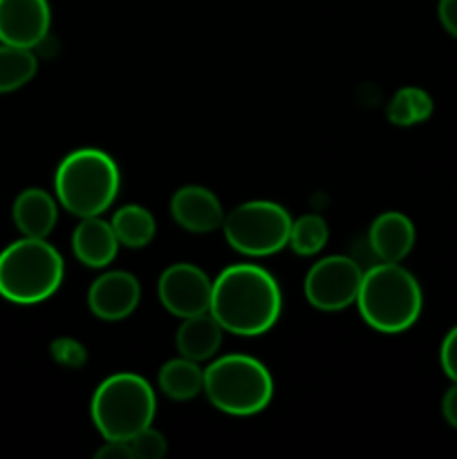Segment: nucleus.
<instances>
[{"label": "nucleus", "mask_w": 457, "mask_h": 459, "mask_svg": "<svg viewBox=\"0 0 457 459\" xmlns=\"http://www.w3.org/2000/svg\"><path fill=\"white\" fill-rule=\"evenodd\" d=\"M142 287L130 272H108L92 282L88 305L101 321H124L137 309Z\"/></svg>", "instance_id": "9b49d317"}, {"label": "nucleus", "mask_w": 457, "mask_h": 459, "mask_svg": "<svg viewBox=\"0 0 457 459\" xmlns=\"http://www.w3.org/2000/svg\"><path fill=\"white\" fill-rule=\"evenodd\" d=\"M90 412L103 439H130L155 420V390L134 372H116L94 390Z\"/></svg>", "instance_id": "39448f33"}, {"label": "nucleus", "mask_w": 457, "mask_h": 459, "mask_svg": "<svg viewBox=\"0 0 457 459\" xmlns=\"http://www.w3.org/2000/svg\"><path fill=\"white\" fill-rule=\"evenodd\" d=\"M36 70H39V61L31 49L0 43V94L13 92L30 83Z\"/></svg>", "instance_id": "6ab92c4d"}, {"label": "nucleus", "mask_w": 457, "mask_h": 459, "mask_svg": "<svg viewBox=\"0 0 457 459\" xmlns=\"http://www.w3.org/2000/svg\"><path fill=\"white\" fill-rule=\"evenodd\" d=\"M433 99L421 88H401L388 106V121L394 126H415L430 119Z\"/></svg>", "instance_id": "aec40b11"}, {"label": "nucleus", "mask_w": 457, "mask_h": 459, "mask_svg": "<svg viewBox=\"0 0 457 459\" xmlns=\"http://www.w3.org/2000/svg\"><path fill=\"white\" fill-rule=\"evenodd\" d=\"M222 334L224 327L220 325L218 318L206 312L200 316L182 318V325L175 334V343H177L182 357L200 363L218 354L220 345H222Z\"/></svg>", "instance_id": "dca6fc26"}, {"label": "nucleus", "mask_w": 457, "mask_h": 459, "mask_svg": "<svg viewBox=\"0 0 457 459\" xmlns=\"http://www.w3.org/2000/svg\"><path fill=\"white\" fill-rule=\"evenodd\" d=\"M63 255L45 238L12 242L0 254V296L16 305L52 299L63 282Z\"/></svg>", "instance_id": "20e7f679"}, {"label": "nucleus", "mask_w": 457, "mask_h": 459, "mask_svg": "<svg viewBox=\"0 0 457 459\" xmlns=\"http://www.w3.org/2000/svg\"><path fill=\"white\" fill-rule=\"evenodd\" d=\"M437 13L444 30L457 39V0H439Z\"/></svg>", "instance_id": "b1692460"}, {"label": "nucleus", "mask_w": 457, "mask_h": 459, "mask_svg": "<svg viewBox=\"0 0 457 459\" xmlns=\"http://www.w3.org/2000/svg\"><path fill=\"white\" fill-rule=\"evenodd\" d=\"M358 312L372 330L401 334L417 323L424 305L417 278L399 263H381L363 272Z\"/></svg>", "instance_id": "f03ea898"}, {"label": "nucleus", "mask_w": 457, "mask_h": 459, "mask_svg": "<svg viewBox=\"0 0 457 459\" xmlns=\"http://www.w3.org/2000/svg\"><path fill=\"white\" fill-rule=\"evenodd\" d=\"M99 459H133L125 439H106L101 448L97 451Z\"/></svg>", "instance_id": "393cba45"}, {"label": "nucleus", "mask_w": 457, "mask_h": 459, "mask_svg": "<svg viewBox=\"0 0 457 459\" xmlns=\"http://www.w3.org/2000/svg\"><path fill=\"white\" fill-rule=\"evenodd\" d=\"M282 312L276 278L258 264H233L213 281L211 314L236 336L267 334Z\"/></svg>", "instance_id": "f257e3e1"}, {"label": "nucleus", "mask_w": 457, "mask_h": 459, "mask_svg": "<svg viewBox=\"0 0 457 459\" xmlns=\"http://www.w3.org/2000/svg\"><path fill=\"white\" fill-rule=\"evenodd\" d=\"M170 215L191 233H209L222 227L224 209L218 195L204 186H182L170 200Z\"/></svg>", "instance_id": "f8f14e48"}, {"label": "nucleus", "mask_w": 457, "mask_h": 459, "mask_svg": "<svg viewBox=\"0 0 457 459\" xmlns=\"http://www.w3.org/2000/svg\"><path fill=\"white\" fill-rule=\"evenodd\" d=\"M125 442H128L130 457L133 459H161L166 455V448H168L164 435L152 429V426L139 430L137 435H133Z\"/></svg>", "instance_id": "4be33fe9"}, {"label": "nucleus", "mask_w": 457, "mask_h": 459, "mask_svg": "<svg viewBox=\"0 0 457 459\" xmlns=\"http://www.w3.org/2000/svg\"><path fill=\"white\" fill-rule=\"evenodd\" d=\"M13 222L25 238H47L56 227V200L43 188H25L13 200Z\"/></svg>", "instance_id": "2eb2a0df"}, {"label": "nucleus", "mask_w": 457, "mask_h": 459, "mask_svg": "<svg viewBox=\"0 0 457 459\" xmlns=\"http://www.w3.org/2000/svg\"><path fill=\"white\" fill-rule=\"evenodd\" d=\"M204 393L218 411L233 417L263 412L273 397L267 366L246 354H227L204 370Z\"/></svg>", "instance_id": "423d86ee"}, {"label": "nucleus", "mask_w": 457, "mask_h": 459, "mask_svg": "<svg viewBox=\"0 0 457 459\" xmlns=\"http://www.w3.org/2000/svg\"><path fill=\"white\" fill-rule=\"evenodd\" d=\"M442 412H444V420L457 429V384H453V388L446 390L442 399Z\"/></svg>", "instance_id": "a878e982"}, {"label": "nucleus", "mask_w": 457, "mask_h": 459, "mask_svg": "<svg viewBox=\"0 0 457 459\" xmlns=\"http://www.w3.org/2000/svg\"><path fill=\"white\" fill-rule=\"evenodd\" d=\"M112 229L116 233L119 245L130 247V249H142L152 242L157 233L155 218L148 209L139 204H125L112 215Z\"/></svg>", "instance_id": "a211bd4d"}, {"label": "nucleus", "mask_w": 457, "mask_h": 459, "mask_svg": "<svg viewBox=\"0 0 457 459\" xmlns=\"http://www.w3.org/2000/svg\"><path fill=\"white\" fill-rule=\"evenodd\" d=\"M439 361H442V370L453 384H457V325L444 339L442 350H439Z\"/></svg>", "instance_id": "5701e85b"}, {"label": "nucleus", "mask_w": 457, "mask_h": 459, "mask_svg": "<svg viewBox=\"0 0 457 459\" xmlns=\"http://www.w3.org/2000/svg\"><path fill=\"white\" fill-rule=\"evenodd\" d=\"M49 25L47 0H0V43L31 49L43 43Z\"/></svg>", "instance_id": "9d476101"}, {"label": "nucleus", "mask_w": 457, "mask_h": 459, "mask_svg": "<svg viewBox=\"0 0 457 459\" xmlns=\"http://www.w3.org/2000/svg\"><path fill=\"white\" fill-rule=\"evenodd\" d=\"M160 388L168 399L188 402L204 393V370L193 359H170L160 370Z\"/></svg>", "instance_id": "f3484780"}, {"label": "nucleus", "mask_w": 457, "mask_h": 459, "mask_svg": "<svg viewBox=\"0 0 457 459\" xmlns=\"http://www.w3.org/2000/svg\"><path fill=\"white\" fill-rule=\"evenodd\" d=\"M72 249L81 264L103 269L116 258L119 240H116V233L110 222L92 215V218H81V224L72 236Z\"/></svg>", "instance_id": "ddd939ff"}, {"label": "nucleus", "mask_w": 457, "mask_h": 459, "mask_svg": "<svg viewBox=\"0 0 457 459\" xmlns=\"http://www.w3.org/2000/svg\"><path fill=\"white\" fill-rule=\"evenodd\" d=\"M291 215L285 206L267 200L245 202L224 215L222 231L228 245L242 255L263 258L289 245Z\"/></svg>", "instance_id": "0eeeda50"}, {"label": "nucleus", "mask_w": 457, "mask_h": 459, "mask_svg": "<svg viewBox=\"0 0 457 459\" xmlns=\"http://www.w3.org/2000/svg\"><path fill=\"white\" fill-rule=\"evenodd\" d=\"M119 188V166L99 148H79L70 152L54 175L58 204L76 218L101 215L115 204Z\"/></svg>", "instance_id": "7ed1b4c3"}, {"label": "nucleus", "mask_w": 457, "mask_h": 459, "mask_svg": "<svg viewBox=\"0 0 457 459\" xmlns=\"http://www.w3.org/2000/svg\"><path fill=\"white\" fill-rule=\"evenodd\" d=\"M160 300L173 316L191 318L211 312L213 281L191 263H177L164 269L157 282Z\"/></svg>", "instance_id": "1a4fd4ad"}, {"label": "nucleus", "mask_w": 457, "mask_h": 459, "mask_svg": "<svg viewBox=\"0 0 457 459\" xmlns=\"http://www.w3.org/2000/svg\"><path fill=\"white\" fill-rule=\"evenodd\" d=\"M330 240L327 222L316 213H307L291 222L289 247L298 255H316Z\"/></svg>", "instance_id": "412c9836"}, {"label": "nucleus", "mask_w": 457, "mask_h": 459, "mask_svg": "<svg viewBox=\"0 0 457 459\" xmlns=\"http://www.w3.org/2000/svg\"><path fill=\"white\" fill-rule=\"evenodd\" d=\"M415 238L410 218L399 211H388L372 222L367 240L381 263H401L415 247Z\"/></svg>", "instance_id": "4468645a"}, {"label": "nucleus", "mask_w": 457, "mask_h": 459, "mask_svg": "<svg viewBox=\"0 0 457 459\" xmlns=\"http://www.w3.org/2000/svg\"><path fill=\"white\" fill-rule=\"evenodd\" d=\"M363 272L348 255H330L314 264L305 278V296L321 312H341L357 303Z\"/></svg>", "instance_id": "6e6552de"}]
</instances>
